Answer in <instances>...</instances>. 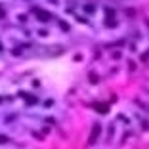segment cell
<instances>
[{"instance_id": "6da1fadb", "label": "cell", "mask_w": 149, "mask_h": 149, "mask_svg": "<svg viewBox=\"0 0 149 149\" xmlns=\"http://www.w3.org/2000/svg\"><path fill=\"white\" fill-rule=\"evenodd\" d=\"M99 134H101V124H94V128H92V134H90V138H88V145H94V143L98 142Z\"/></svg>"}, {"instance_id": "7a4b0ae2", "label": "cell", "mask_w": 149, "mask_h": 149, "mask_svg": "<svg viewBox=\"0 0 149 149\" xmlns=\"http://www.w3.org/2000/svg\"><path fill=\"white\" fill-rule=\"evenodd\" d=\"M33 12L36 13V17H38V21H42V23H46V21H50L52 19V13L50 12H46V10H40V8H35Z\"/></svg>"}, {"instance_id": "3957f363", "label": "cell", "mask_w": 149, "mask_h": 149, "mask_svg": "<svg viewBox=\"0 0 149 149\" xmlns=\"http://www.w3.org/2000/svg\"><path fill=\"white\" fill-rule=\"evenodd\" d=\"M19 96H21V98H25V101H29L31 105H35V103L38 101V99H36L33 94H27V92H19Z\"/></svg>"}, {"instance_id": "277c9868", "label": "cell", "mask_w": 149, "mask_h": 149, "mask_svg": "<svg viewBox=\"0 0 149 149\" xmlns=\"http://www.w3.org/2000/svg\"><path fill=\"white\" fill-rule=\"evenodd\" d=\"M94 107L98 109V113H107V105H103V103H94Z\"/></svg>"}, {"instance_id": "5b68a950", "label": "cell", "mask_w": 149, "mask_h": 149, "mask_svg": "<svg viewBox=\"0 0 149 149\" xmlns=\"http://www.w3.org/2000/svg\"><path fill=\"white\" fill-rule=\"evenodd\" d=\"M57 25H59L61 29H63V31H69V25H67V23L63 21V19H57Z\"/></svg>"}, {"instance_id": "8992f818", "label": "cell", "mask_w": 149, "mask_h": 149, "mask_svg": "<svg viewBox=\"0 0 149 149\" xmlns=\"http://www.w3.org/2000/svg\"><path fill=\"white\" fill-rule=\"evenodd\" d=\"M8 142H10L8 136H0V143H8Z\"/></svg>"}, {"instance_id": "52a82bcc", "label": "cell", "mask_w": 149, "mask_h": 149, "mask_svg": "<svg viewBox=\"0 0 149 149\" xmlns=\"http://www.w3.org/2000/svg\"><path fill=\"white\" fill-rule=\"evenodd\" d=\"M84 10H86L88 13H92V12H94V6H88V4H86V6H84Z\"/></svg>"}, {"instance_id": "ba28073f", "label": "cell", "mask_w": 149, "mask_h": 149, "mask_svg": "<svg viewBox=\"0 0 149 149\" xmlns=\"http://www.w3.org/2000/svg\"><path fill=\"white\" fill-rule=\"evenodd\" d=\"M4 17H6V12H4V8L0 6V19H4Z\"/></svg>"}, {"instance_id": "9c48e42d", "label": "cell", "mask_w": 149, "mask_h": 149, "mask_svg": "<svg viewBox=\"0 0 149 149\" xmlns=\"http://www.w3.org/2000/svg\"><path fill=\"white\" fill-rule=\"evenodd\" d=\"M0 52H2V42H0Z\"/></svg>"}]
</instances>
